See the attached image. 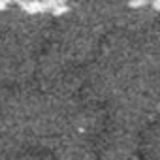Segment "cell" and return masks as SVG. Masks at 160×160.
I'll return each instance as SVG.
<instances>
[{"mask_svg":"<svg viewBox=\"0 0 160 160\" xmlns=\"http://www.w3.org/2000/svg\"><path fill=\"white\" fill-rule=\"evenodd\" d=\"M138 132L126 130L121 126H111L96 151V160H130L134 152L139 147V139L136 136Z\"/></svg>","mask_w":160,"mask_h":160,"instance_id":"1","label":"cell"},{"mask_svg":"<svg viewBox=\"0 0 160 160\" xmlns=\"http://www.w3.org/2000/svg\"><path fill=\"white\" fill-rule=\"evenodd\" d=\"M55 147L58 160H96V149L85 136L68 134Z\"/></svg>","mask_w":160,"mask_h":160,"instance_id":"2","label":"cell"}]
</instances>
